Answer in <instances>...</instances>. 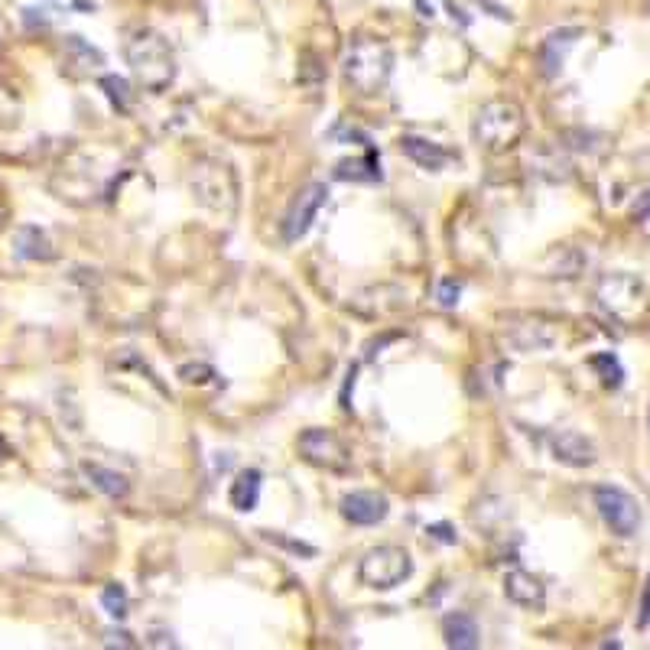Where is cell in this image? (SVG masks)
<instances>
[{"instance_id":"obj_1","label":"cell","mask_w":650,"mask_h":650,"mask_svg":"<svg viewBox=\"0 0 650 650\" xmlns=\"http://www.w3.org/2000/svg\"><path fill=\"white\" fill-rule=\"evenodd\" d=\"M342 72H345V82L351 85V91H358L361 98H374V95H381L384 85L390 82L394 52H390L384 39L358 36L345 52Z\"/></svg>"},{"instance_id":"obj_2","label":"cell","mask_w":650,"mask_h":650,"mask_svg":"<svg viewBox=\"0 0 650 650\" xmlns=\"http://www.w3.org/2000/svg\"><path fill=\"white\" fill-rule=\"evenodd\" d=\"M124 56L130 72H134L137 85L147 91H166L176 78V56L166 39L156 30H137L127 39Z\"/></svg>"},{"instance_id":"obj_3","label":"cell","mask_w":650,"mask_h":650,"mask_svg":"<svg viewBox=\"0 0 650 650\" xmlns=\"http://www.w3.org/2000/svg\"><path fill=\"white\" fill-rule=\"evenodd\" d=\"M527 117L520 111L517 101L494 98L488 104H481L475 121H472V137L485 153H507L517 147V140L524 137Z\"/></svg>"},{"instance_id":"obj_4","label":"cell","mask_w":650,"mask_h":650,"mask_svg":"<svg viewBox=\"0 0 650 650\" xmlns=\"http://www.w3.org/2000/svg\"><path fill=\"white\" fill-rule=\"evenodd\" d=\"M189 186L205 208L212 212H225L231 215L238 208V179H234V169L221 160H199L192 166Z\"/></svg>"},{"instance_id":"obj_5","label":"cell","mask_w":650,"mask_h":650,"mask_svg":"<svg viewBox=\"0 0 650 650\" xmlns=\"http://www.w3.org/2000/svg\"><path fill=\"white\" fill-rule=\"evenodd\" d=\"M413 576V559L407 550H400V546H374L361 556L358 563V579L368 585V589H377V592H387V589H397L403 579Z\"/></svg>"},{"instance_id":"obj_6","label":"cell","mask_w":650,"mask_h":650,"mask_svg":"<svg viewBox=\"0 0 650 650\" xmlns=\"http://www.w3.org/2000/svg\"><path fill=\"white\" fill-rule=\"evenodd\" d=\"M644 283L634 273H608L598 283V303L621 322H631L644 312Z\"/></svg>"},{"instance_id":"obj_7","label":"cell","mask_w":650,"mask_h":650,"mask_svg":"<svg viewBox=\"0 0 650 650\" xmlns=\"http://www.w3.org/2000/svg\"><path fill=\"white\" fill-rule=\"evenodd\" d=\"M595 507L602 520L611 527V533L618 537H634L637 524H641V507L631 498L628 491H621L615 485H598L595 488Z\"/></svg>"},{"instance_id":"obj_8","label":"cell","mask_w":650,"mask_h":650,"mask_svg":"<svg viewBox=\"0 0 650 650\" xmlns=\"http://www.w3.org/2000/svg\"><path fill=\"white\" fill-rule=\"evenodd\" d=\"M299 452H303V459L309 465L325 468V472H348L351 468V452L329 429H306L299 436Z\"/></svg>"},{"instance_id":"obj_9","label":"cell","mask_w":650,"mask_h":650,"mask_svg":"<svg viewBox=\"0 0 650 650\" xmlns=\"http://www.w3.org/2000/svg\"><path fill=\"white\" fill-rule=\"evenodd\" d=\"M325 202H329V189H325L322 182H309L306 189H299L293 195L290 208H286V215H283V238L290 244L303 238Z\"/></svg>"},{"instance_id":"obj_10","label":"cell","mask_w":650,"mask_h":650,"mask_svg":"<svg viewBox=\"0 0 650 650\" xmlns=\"http://www.w3.org/2000/svg\"><path fill=\"white\" fill-rule=\"evenodd\" d=\"M507 338L517 351H550L556 345V329L553 322H546L540 316H520L507 325Z\"/></svg>"},{"instance_id":"obj_11","label":"cell","mask_w":650,"mask_h":650,"mask_svg":"<svg viewBox=\"0 0 650 650\" xmlns=\"http://www.w3.org/2000/svg\"><path fill=\"white\" fill-rule=\"evenodd\" d=\"M387 511H390V501L377 491H351L342 498V517L348 524H358V527L381 524Z\"/></svg>"},{"instance_id":"obj_12","label":"cell","mask_w":650,"mask_h":650,"mask_svg":"<svg viewBox=\"0 0 650 650\" xmlns=\"http://www.w3.org/2000/svg\"><path fill=\"white\" fill-rule=\"evenodd\" d=\"M550 449H553V459L569 468H589L598 459L595 446L582 433H576V429H559V433H553Z\"/></svg>"},{"instance_id":"obj_13","label":"cell","mask_w":650,"mask_h":650,"mask_svg":"<svg viewBox=\"0 0 650 650\" xmlns=\"http://www.w3.org/2000/svg\"><path fill=\"white\" fill-rule=\"evenodd\" d=\"M400 153L407 156V160H413L420 169H429V173H436V169L449 166L455 160V153L442 147V143H433V140L416 137V134L400 137Z\"/></svg>"},{"instance_id":"obj_14","label":"cell","mask_w":650,"mask_h":650,"mask_svg":"<svg viewBox=\"0 0 650 650\" xmlns=\"http://www.w3.org/2000/svg\"><path fill=\"white\" fill-rule=\"evenodd\" d=\"M504 595L520 608H543L546 605V589L543 582L527 569H511L504 576Z\"/></svg>"},{"instance_id":"obj_15","label":"cell","mask_w":650,"mask_h":650,"mask_svg":"<svg viewBox=\"0 0 650 650\" xmlns=\"http://www.w3.org/2000/svg\"><path fill=\"white\" fill-rule=\"evenodd\" d=\"M579 36L582 30H556L543 39V46H540V69L546 78H556L559 72H563V65H566V56H569V49L579 43Z\"/></svg>"},{"instance_id":"obj_16","label":"cell","mask_w":650,"mask_h":650,"mask_svg":"<svg viewBox=\"0 0 650 650\" xmlns=\"http://www.w3.org/2000/svg\"><path fill=\"white\" fill-rule=\"evenodd\" d=\"M442 637H446L452 650H475L481 644L478 621L472 615H462V611H455V615L442 621Z\"/></svg>"},{"instance_id":"obj_17","label":"cell","mask_w":650,"mask_h":650,"mask_svg":"<svg viewBox=\"0 0 650 650\" xmlns=\"http://www.w3.org/2000/svg\"><path fill=\"white\" fill-rule=\"evenodd\" d=\"M13 247H17V257H23V260H52L56 257L46 231H39L33 225H23L17 234H13Z\"/></svg>"},{"instance_id":"obj_18","label":"cell","mask_w":650,"mask_h":650,"mask_svg":"<svg viewBox=\"0 0 650 650\" xmlns=\"http://www.w3.org/2000/svg\"><path fill=\"white\" fill-rule=\"evenodd\" d=\"M231 507L234 511H254L260 501V472L257 468H244V472L231 481Z\"/></svg>"},{"instance_id":"obj_19","label":"cell","mask_w":650,"mask_h":650,"mask_svg":"<svg viewBox=\"0 0 650 650\" xmlns=\"http://www.w3.org/2000/svg\"><path fill=\"white\" fill-rule=\"evenodd\" d=\"M85 475L91 478V485L108 494V498H124L127 494V478L111 472V468L98 465V462H85Z\"/></svg>"},{"instance_id":"obj_20","label":"cell","mask_w":650,"mask_h":650,"mask_svg":"<svg viewBox=\"0 0 650 650\" xmlns=\"http://www.w3.org/2000/svg\"><path fill=\"white\" fill-rule=\"evenodd\" d=\"M335 179H355V182H374L381 179V169H377V156L374 150H368V156L361 160H345L335 166Z\"/></svg>"},{"instance_id":"obj_21","label":"cell","mask_w":650,"mask_h":650,"mask_svg":"<svg viewBox=\"0 0 650 650\" xmlns=\"http://www.w3.org/2000/svg\"><path fill=\"white\" fill-rule=\"evenodd\" d=\"M101 605H104V611H108L111 618H117V621L127 618V592H124V585H117V582L104 585Z\"/></svg>"},{"instance_id":"obj_22","label":"cell","mask_w":650,"mask_h":650,"mask_svg":"<svg viewBox=\"0 0 650 650\" xmlns=\"http://www.w3.org/2000/svg\"><path fill=\"white\" fill-rule=\"evenodd\" d=\"M101 88H104V95L111 98L114 108H121V111L130 108V88H127V78H121V75H101Z\"/></svg>"},{"instance_id":"obj_23","label":"cell","mask_w":650,"mask_h":650,"mask_svg":"<svg viewBox=\"0 0 650 650\" xmlns=\"http://www.w3.org/2000/svg\"><path fill=\"white\" fill-rule=\"evenodd\" d=\"M592 368L602 371V381H605L608 387H618L621 377H624V371H621V364H618L615 355H595V358H592Z\"/></svg>"},{"instance_id":"obj_24","label":"cell","mask_w":650,"mask_h":650,"mask_svg":"<svg viewBox=\"0 0 650 650\" xmlns=\"http://www.w3.org/2000/svg\"><path fill=\"white\" fill-rule=\"evenodd\" d=\"M459 296H462V283H455V280H442L439 283L436 299H439L442 309H452L455 303H459Z\"/></svg>"},{"instance_id":"obj_25","label":"cell","mask_w":650,"mask_h":650,"mask_svg":"<svg viewBox=\"0 0 650 650\" xmlns=\"http://www.w3.org/2000/svg\"><path fill=\"white\" fill-rule=\"evenodd\" d=\"M179 377L186 384H205L208 377H215V374H212V368H208V364H182Z\"/></svg>"},{"instance_id":"obj_26","label":"cell","mask_w":650,"mask_h":650,"mask_svg":"<svg viewBox=\"0 0 650 650\" xmlns=\"http://www.w3.org/2000/svg\"><path fill=\"white\" fill-rule=\"evenodd\" d=\"M650 624V576H647V589L641 598V615H637V628H647Z\"/></svg>"},{"instance_id":"obj_27","label":"cell","mask_w":650,"mask_h":650,"mask_svg":"<svg viewBox=\"0 0 650 650\" xmlns=\"http://www.w3.org/2000/svg\"><path fill=\"white\" fill-rule=\"evenodd\" d=\"M426 533H433V537H436V540H442V543H455V533H452V527H449V524L426 527Z\"/></svg>"},{"instance_id":"obj_28","label":"cell","mask_w":650,"mask_h":650,"mask_svg":"<svg viewBox=\"0 0 650 650\" xmlns=\"http://www.w3.org/2000/svg\"><path fill=\"white\" fill-rule=\"evenodd\" d=\"M104 644H111V647H114V644H117V647H134V641H130V634H124V631H121V634L108 631V641H104Z\"/></svg>"},{"instance_id":"obj_29","label":"cell","mask_w":650,"mask_h":650,"mask_svg":"<svg viewBox=\"0 0 650 650\" xmlns=\"http://www.w3.org/2000/svg\"><path fill=\"white\" fill-rule=\"evenodd\" d=\"M647 215H650V192L634 205V218H647Z\"/></svg>"},{"instance_id":"obj_30","label":"cell","mask_w":650,"mask_h":650,"mask_svg":"<svg viewBox=\"0 0 650 650\" xmlns=\"http://www.w3.org/2000/svg\"><path fill=\"white\" fill-rule=\"evenodd\" d=\"M647 429H650V410H647Z\"/></svg>"}]
</instances>
